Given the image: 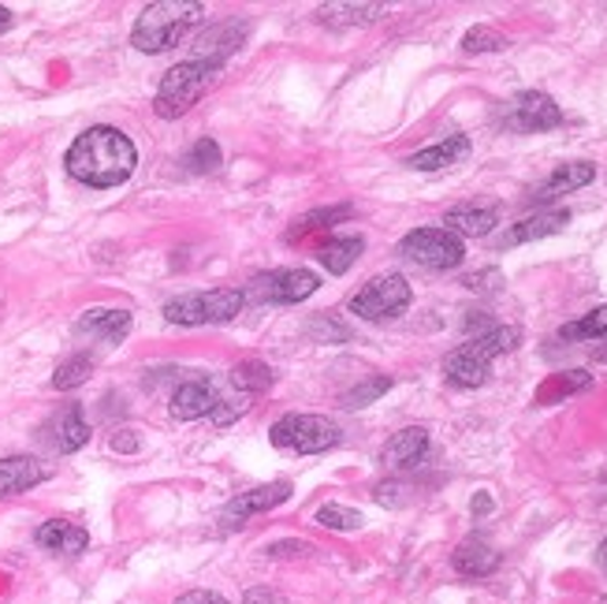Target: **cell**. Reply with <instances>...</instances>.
I'll use <instances>...</instances> for the list:
<instances>
[{"label":"cell","instance_id":"cell-1","mask_svg":"<svg viewBox=\"0 0 607 604\" xmlns=\"http://www.w3.org/2000/svg\"><path fill=\"white\" fill-rule=\"evenodd\" d=\"M68 175L93 191H109V187L128 183L139 169V150L120 128H90L68 145Z\"/></svg>","mask_w":607,"mask_h":604},{"label":"cell","instance_id":"cell-2","mask_svg":"<svg viewBox=\"0 0 607 604\" xmlns=\"http://www.w3.org/2000/svg\"><path fill=\"white\" fill-rule=\"evenodd\" d=\"M205 16V4L198 0H153L142 8L139 23L131 30V46L142 53H164L175 49L186 34H194Z\"/></svg>","mask_w":607,"mask_h":604},{"label":"cell","instance_id":"cell-3","mask_svg":"<svg viewBox=\"0 0 607 604\" xmlns=\"http://www.w3.org/2000/svg\"><path fill=\"white\" fill-rule=\"evenodd\" d=\"M518 340H522L518 325H496V329L480 332V336H474V340H466L463 348H455L452 355L444 359L447 381L458 384V389H480V384L488 381L492 362H496L499 355H507V351H515Z\"/></svg>","mask_w":607,"mask_h":604},{"label":"cell","instance_id":"cell-4","mask_svg":"<svg viewBox=\"0 0 607 604\" xmlns=\"http://www.w3.org/2000/svg\"><path fill=\"white\" fill-rule=\"evenodd\" d=\"M246 302V291L239 288H213V291H191V295L164 302V318L172 325H224L232 321Z\"/></svg>","mask_w":607,"mask_h":604},{"label":"cell","instance_id":"cell-5","mask_svg":"<svg viewBox=\"0 0 607 604\" xmlns=\"http://www.w3.org/2000/svg\"><path fill=\"white\" fill-rule=\"evenodd\" d=\"M213 79H216V68L202 64V60H183V64L169 68V76L156 87L153 112L161 120H180L183 112H191L198 105V98L209 90Z\"/></svg>","mask_w":607,"mask_h":604},{"label":"cell","instance_id":"cell-6","mask_svg":"<svg viewBox=\"0 0 607 604\" xmlns=\"http://www.w3.org/2000/svg\"><path fill=\"white\" fill-rule=\"evenodd\" d=\"M269 441L272 447L280 452H291V455H317V452H328L343 441L340 425L324 414H287L280 419L276 425L269 430Z\"/></svg>","mask_w":607,"mask_h":604},{"label":"cell","instance_id":"cell-7","mask_svg":"<svg viewBox=\"0 0 607 604\" xmlns=\"http://www.w3.org/2000/svg\"><path fill=\"white\" fill-rule=\"evenodd\" d=\"M399 254L406 262L428 269V273H447V269L463 265L466 243L447 228H417L399 243Z\"/></svg>","mask_w":607,"mask_h":604},{"label":"cell","instance_id":"cell-8","mask_svg":"<svg viewBox=\"0 0 607 604\" xmlns=\"http://www.w3.org/2000/svg\"><path fill=\"white\" fill-rule=\"evenodd\" d=\"M411 299L414 291L406 284V276L384 273V276H373L370 284L351 299V314H358L365 321H392L411 306Z\"/></svg>","mask_w":607,"mask_h":604},{"label":"cell","instance_id":"cell-9","mask_svg":"<svg viewBox=\"0 0 607 604\" xmlns=\"http://www.w3.org/2000/svg\"><path fill=\"white\" fill-rule=\"evenodd\" d=\"M317 288H321V280H317V273H310V269H280V273L257 276L254 284L246 288V295L254 302H280V306H295V302L310 299Z\"/></svg>","mask_w":607,"mask_h":604},{"label":"cell","instance_id":"cell-10","mask_svg":"<svg viewBox=\"0 0 607 604\" xmlns=\"http://www.w3.org/2000/svg\"><path fill=\"white\" fill-rule=\"evenodd\" d=\"M291 493H295V489H291V482H269V485L250 489V493H239L235 500H227V507L220 512V526H224V530L246 526L254 515L272 512V507L287 504Z\"/></svg>","mask_w":607,"mask_h":604},{"label":"cell","instance_id":"cell-11","mask_svg":"<svg viewBox=\"0 0 607 604\" xmlns=\"http://www.w3.org/2000/svg\"><path fill=\"white\" fill-rule=\"evenodd\" d=\"M87 441H90V422H87V414H82L79 403H64V407L41 425V444H49L57 455L79 452Z\"/></svg>","mask_w":607,"mask_h":604},{"label":"cell","instance_id":"cell-12","mask_svg":"<svg viewBox=\"0 0 607 604\" xmlns=\"http://www.w3.org/2000/svg\"><path fill=\"white\" fill-rule=\"evenodd\" d=\"M559 123H563V112L544 90H526V93H518V98L510 101V128L515 131L537 134V131L559 128Z\"/></svg>","mask_w":607,"mask_h":604},{"label":"cell","instance_id":"cell-13","mask_svg":"<svg viewBox=\"0 0 607 604\" xmlns=\"http://www.w3.org/2000/svg\"><path fill=\"white\" fill-rule=\"evenodd\" d=\"M246 41V23L243 19H232V23L209 27L202 38L194 41V60H202L209 68H224L227 57L239 53V46Z\"/></svg>","mask_w":607,"mask_h":604},{"label":"cell","instance_id":"cell-14","mask_svg":"<svg viewBox=\"0 0 607 604\" xmlns=\"http://www.w3.org/2000/svg\"><path fill=\"white\" fill-rule=\"evenodd\" d=\"M216 403H220V392H216V384L209 381V378L183 381L180 389L172 392V419H180V422L213 419Z\"/></svg>","mask_w":607,"mask_h":604},{"label":"cell","instance_id":"cell-15","mask_svg":"<svg viewBox=\"0 0 607 604\" xmlns=\"http://www.w3.org/2000/svg\"><path fill=\"white\" fill-rule=\"evenodd\" d=\"M49 477L52 466L41 463L38 455H8V460H0V500L27 493V489L49 482Z\"/></svg>","mask_w":607,"mask_h":604},{"label":"cell","instance_id":"cell-16","mask_svg":"<svg viewBox=\"0 0 607 604\" xmlns=\"http://www.w3.org/2000/svg\"><path fill=\"white\" fill-rule=\"evenodd\" d=\"M425 455H428V430H422V425H406V430H399L388 444H384L381 463L388 466V471H414Z\"/></svg>","mask_w":607,"mask_h":604},{"label":"cell","instance_id":"cell-17","mask_svg":"<svg viewBox=\"0 0 607 604\" xmlns=\"http://www.w3.org/2000/svg\"><path fill=\"white\" fill-rule=\"evenodd\" d=\"M469 158V139L466 134H447L444 142L425 145L406 158V169L414 172H439V169H452V164H463Z\"/></svg>","mask_w":607,"mask_h":604},{"label":"cell","instance_id":"cell-18","mask_svg":"<svg viewBox=\"0 0 607 604\" xmlns=\"http://www.w3.org/2000/svg\"><path fill=\"white\" fill-rule=\"evenodd\" d=\"M593 180H596V164H589V161L559 164V169L533 191V202H556L563 194H574V191H581V187H589Z\"/></svg>","mask_w":607,"mask_h":604},{"label":"cell","instance_id":"cell-19","mask_svg":"<svg viewBox=\"0 0 607 604\" xmlns=\"http://www.w3.org/2000/svg\"><path fill=\"white\" fill-rule=\"evenodd\" d=\"M75 332L82 340H101V343H120V340H128V332H131V314L128 310H87V314L79 318V325Z\"/></svg>","mask_w":607,"mask_h":604},{"label":"cell","instance_id":"cell-20","mask_svg":"<svg viewBox=\"0 0 607 604\" xmlns=\"http://www.w3.org/2000/svg\"><path fill=\"white\" fill-rule=\"evenodd\" d=\"M570 224V213L567 210H548V213H537V217H526V221H518L515 228H507L504 235L496 239V246H518V243H533V239H548L563 232V228Z\"/></svg>","mask_w":607,"mask_h":604},{"label":"cell","instance_id":"cell-21","mask_svg":"<svg viewBox=\"0 0 607 604\" xmlns=\"http://www.w3.org/2000/svg\"><path fill=\"white\" fill-rule=\"evenodd\" d=\"M34 541L41 548L60 552V556H79L90 545V534L79 523H68V519H49V523L38 526Z\"/></svg>","mask_w":607,"mask_h":604},{"label":"cell","instance_id":"cell-22","mask_svg":"<svg viewBox=\"0 0 607 604\" xmlns=\"http://www.w3.org/2000/svg\"><path fill=\"white\" fill-rule=\"evenodd\" d=\"M452 564L458 575L466 578H488L499 567V552L488 545L485 537H466L463 545L452 552Z\"/></svg>","mask_w":607,"mask_h":604},{"label":"cell","instance_id":"cell-23","mask_svg":"<svg viewBox=\"0 0 607 604\" xmlns=\"http://www.w3.org/2000/svg\"><path fill=\"white\" fill-rule=\"evenodd\" d=\"M496 224H499L496 205H455V210H447L444 217V228L455 232L458 239H480Z\"/></svg>","mask_w":607,"mask_h":604},{"label":"cell","instance_id":"cell-24","mask_svg":"<svg viewBox=\"0 0 607 604\" xmlns=\"http://www.w3.org/2000/svg\"><path fill=\"white\" fill-rule=\"evenodd\" d=\"M384 12L388 8L384 4H321L317 12H313V19L324 27H365V23H376V19H384Z\"/></svg>","mask_w":607,"mask_h":604},{"label":"cell","instance_id":"cell-25","mask_svg":"<svg viewBox=\"0 0 607 604\" xmlns=\"http://www.w3.org/2000/svg\"><path fill=\"white\" fill-rule=\"evenodd\" d=\"M362 250H365L362 235H340V239H328V243L317 246V262L328 269V273L343 276L362 258Z\"/></svg>","mask_w":607,"mask_h":604},{"label":"cell","instance_id":"cell-26","mask_svg":"<svg viewBox=\"0 0 607 604\" xmlns=\"http://www.w3.org/2000/svg\"><path fill=\"white\" fill-rule=\"evenodd\" d=\"M272 381H276V373H272L269 362H257V359H243L232 373H227L232 392H243V395H250V400H254L257 392H269Z\"/></svg>","mask_w":607,"mask_h":604},{"label":"cell","instance_id":"cell-27","mask_svg":"<svg viewBox=\"0 0 607 604\" xmlns=\"http://www.w3.org/2000/svg\"><path fill=\"white\" fill-rule=\"evenodd\" d=\"M354 210L351 205H332V210H317V213H306L302 221L295 224V228H287V243H302L306 235H313V232H328L332 224H340V221H347Z\"/></svg>","mask_w":607,"mask_h":604},{"label":"cell","instance_id":"cell-28","mask_svg":"<svg viewBox=\"0 0 607 604\" xmlns=\"http://www.w3.org/2000/svg\"><path fill=\"white\" fill-rule=\"evenodd\" d=\"M93 373V359L90 355H71L68 362H60L57 373H52V389L57 392H71L79 384H87Z\"/></svg>","mask_w":607,"mask_h":604},{"label":"cell","instance_id":"cell-29","mask_svg":"<svg viewBox=\"0 0 607 604\" xmlns=\"http://www.w3.org/2000/svg\"><path fill=\"white\" fill-rule=\"evenodd\" d=\"M559 336L563 340H607V306H596L581 321H570V325H563Z\"/></svg>","mask_w":607,"mask_h":604},{"label":"cell","instance_id":"cell-30","mask_svg":"<svg viewBox=\"0 0 607 604\" xmlns=\"http://www.w3.org/2000/svg\"><path fill=\"white\" fill-rule=\"evenodd\" d=\"M186 172H194V175H209V172H216L220 164H224V158H220V145L213 139H198L191 150H186Z\"/></svg>","mask_w":607,"mask_h":604},{"label":"cell","instance_id":"cell-31","mask_svg":"<svg viewBox=\"0 0 607 604\" xmlns=\"http://www.w3.org/2000/svg\"><path fill=\"white\" fill-rule=\"evenodd\" d=\"M463 49L466 53H499V49H507V38L499 34L496 27H469L463 34Z\"/></svg>","mask_w":607,"mask_h":604},{"label":"cell","instance_id":"cell-32","mask_svg":"<svg viewBox=\"0 0 607 604\" xmlns=\"http://www.w3.org/2000/svg\"><path fill=\"white\" fill-rule=\"evenodd\" d=\"M317 523L324 526V530H362V512H354V507H343V504H324V507H317Z\"/></svg>","mask_w":607,"mask_h":604},{"label":"cell","instance_id":"cell-33","mask_svg":"<svg viewBox=\"0 0 607 604\" xmlns=\"http://www.w3.org/2000/svg\"><path fill=\"white\" fill-rule=\"evenodd\" d=\"M593 378L589 373H581V370H574L570 378H559V381H548L544 389L537 392V400L540 403H552V400H559V395H567V392H578V389H589Z\"/></svg>","mask_w":607,"mask_h":604},{"label":"cell","instance_id":"cell-34","mask_svg":"<svg viewBox=\"0 0 607 604\" xmlns=\"http://www.w3.org/2000/svg\"><path fill=\"white\" fill-rule=\"evenodd\" d=\"M388 389H392V378H370L365 384H358L354 392L343 395V407H351V411L354 407H365V403H373L376 395H384Z\"/></svg>","mask_w":607,"mask_h":604},{"label":"cell","instance_id":"cell-35","mask_svg":"<svg viewBox=\"0 0 607 604\" xmlns=\"http://www.w3.org/2000/svg\"><path fill=\"white\" fill-rule=\"evenodd\" d=\"M246 411H250V395H243V392L220 395V403H216V411H213V422L216 425H232V422L243 419Z\"/></svg>","mask_w":607,"mask_h":604},{"label":"cell","instance_id":"cell-36","mask_svg":"<svg viewBox=\"0 0 607 604\" xmlns=\"http://www.w3.org/2000/svg\"><path fill=\"white\" fill-rule=\"evenodd\" d=\"M373 496H376V504H384V507H403L406 504V485L403 482H381L373 489Z\"/></svg>","mask_w":607,"mask_h":604},{"label":"cell","instance_id":"cell-37","mask_svg":"<svg viewBox=\"0 0 607 604\" xmlns=\"http://www.w3.org/2000/svg\"><path fill=\"white\" fill-rule=\"evenodd\" d=\"M310 332H313V336H317L321 343H336V340H347V329L336 325V321H332V314H324V318L313 321Z\"/></svg>","mask_w":607,"mask_h":604},{"label":"cell","instance_id":"cell-38","mask_svg":"<svg viewBox=\"0 0 607 604\" xmlns=\"http://www.w3.org/2000/svg\"><path fill=\"white\" fill-rule=\"evenodd\" d=\"M243 604H287V601H284V593H280V590H269V586H254V590H246Z\"/></svg>","mask_w":607,"mask_h":604},{"label":"cell","instance_id":"cell-39","mask_svg":"<svg viewBox=\"0 0 607 604\" xmlns=\"http://www.w3.org/2000/svg\"><path fill=\"white\" fill-rule=\"evenodd\" d=\"M302 552H313L306 541H276V545L265 548V556H302Z\"/></svg>","mask_w":607,"mask_h":604},{"label":"cell","instance_id":"cell-40","mask_svg":"<svg viewBox=\"0 0 607 604\" xmlns=\"http://www.w3.org/2000/svg\"><path fill=\"white\" fill-rule=\"evenodd\" d=\"M175 604H227V597H220L213 590H191L183 597H175Z\"/></svg>","mask_w":607,"mask_h":604},{"label":"cell","instance_id":"cell-41","mask_svg":"<svg viewBox=\"0 0 607 604\" xmlns=\"http://www.w3.org/2000/svg\"><path fill=\"white\" fill-rule=\"evenodd\" d=\"M112 447H117V452H134V447H139V436H134L131 430H120L117 436H112Z\"/></svg>","mask_w":607,"mask_h":604},{"label":"cell","instance_id":"cell-42","mask_svg":"<svg viewBox=\"0 0 607 604\" xmlns=\"http://www.w3.org/2000/svg\"><path fill=\"white\" fill-rule=\"evenodd\" d=\"M8 27H12V12H8V8L0 4V34H4Z\"/></svg>","mask_w":607,"mask_h":604},{"label":"cell","instance_id":"cell-43","mask_svg":"<svg viewBox=\"0 0 607 604\" xmlns=\"http://www.w3.org/2000/svg\"><path fill=\"white\" fill-rule=\"evenodd\" d=\"M488 507H492V500H488V496H477V500H474V512H477V515H485Z\"/></svg>","mask_w":607,"mask_h":604},{"label":"cell","instance_id":"cell-44","mask_svg":"<svg viewBox=\"0 0 607 604\" xmlns=\"http://www.w3.org/2000/svg\"><path fill=\"white\" fill-rule=\"evenodd\" d=\"M600 560H604V567H607V541H604V545H600Z\"/></svg>","mask_w":607,"mask_h":604},{"label":"cell","instance_id":"cell-45","mask_svg":"<svg viewBox=\"0 0 607 604\" xmlns=\"http://www.w3.org/2000/svg\"><path fill=\"white\" fill-rule=\"evenodd\" d=\"M596 604H607V593H604V597H600V601H596Z\"/></svg>","mask_w":607,"mask_h":604}]
</instances>
